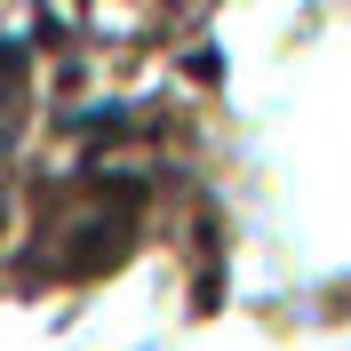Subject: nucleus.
Masks as SVG:
<instances>
[{
	"mask_svg": "<svg viewBox=\"0 0 351 351\" xmlns=\"http://www.w3.org/2000/svg\"><path fill=\"white\" fill-rule=\"evenodd\" d=\"M16 120H24V56L0 48V144L16 136Z\"/></svg>",
	"mask_w": 351,
	"mask_h": 351,
	"instance_id": "1",
	"label": "nucleus"
}]
</instances>
